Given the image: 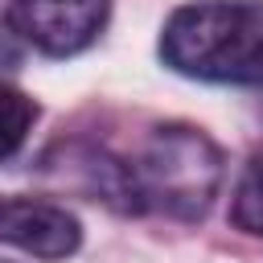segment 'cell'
Wrapping results in <instances>:
<instances>
[{
  "instance_id": "obj_1",
  "label": "cell",
  "mask_w": 263,
  "mask_h": 263,
  "mask_svg": "<svg viewBox=\"0 0 263 263\" xmlns=\"http://www.w3.org/2000/svg\"><path fill=\"white\" fill-rule=\"evenodd\" d=\"M82 168L95 193L127 214H164L173 222H201L222 189V148L189 123L152 127L136 152L86 148Z\"/></svg>"
},
{
  "instance_id": "obj_2",
  "label": "cell",
  "mask_w": 263,
  "mask_h": 263,
  "mask_svg": "<svg viewBox=\"0 0 263 263\" xmlns=\"http://www.w3.org/2000/svg\"><path fill=\"white\" fill-rule=\"evenodd\" d=\"M160 62L197 82L263 86V0H193L160 29Z\"/></svg>"
},
{
  "instance_id": "obj_3",
  "label": "cell",
  "mask_w": 263,
  "mask_h": 263,
  "mask_svg": "<svg viewBox=\"0 0 263 263\" xmlns=\"http://www.w3.org/2000/svg\"><path fill=\"white\" fill-rule=\"evenodd\" d=\"M111 0H12L8 29L45 58L82 53L107 25Z\"/></svg>"
},
{
  "instance_id": "obj_4",
  "label": "cell",
  "mask_w": 263,
  "mask_h": 263,
  "mask_svg": "<svg viewBox=\"0 0 263 263\" xmlns=\"http://www.w3.org/2000/svg\"><path fill=\"white\" fill-rule=\"evenodd\" d=\"M0 242H12V247H21L45 263H58L82 247V226L58 201L4 197L0 193Z\"/></svg>"
},
{
  "instance_id": "obj_5",
  "label": "cell",
  "mask_w": 263,
  "mask_h": 263,
  "mask_svg": "<svg viewBox=\"0 0 263 263\" xmlns=\"http://www.w3.org/2000/svg\"><path fill=\"white\" fill-rule=\"evenodd\" d=\"M37 115H41L37 99H29V95H25L21 86H12V82H0V164L12 160V156L25 148Z\"/></svg>"
},
{
  "instance_id": "obj_6",
  "label": "cell",
  "mask_w": 263,
  "mask_h": 263,
  "mask_svg": "<svg viewBox=\"0 0 263 263\" xmlns=\"http://www.w3.org/2000/svg\"><path fill=\"white\" fill-rule=\"evenodd\" d=\"M230 226L263 238V152H255L238 173V185L230 193Z\"/></svg>"
},
{
  "instance_id": "obj_7",
  "label": "cell",
  "mask_w": 263,
  "mask_h": 263,
  "mask_svg": "<svg viewBox=\"0 0 263 263\" xmlns=\"http://www.w3.org/2000/svg\"><path fill=\"white\" fill-rule=\"evenodd\" d=\"M12 37H16L12 29H0V66H16L21 62V45Z\"/></svg>"
}]
</instances>
